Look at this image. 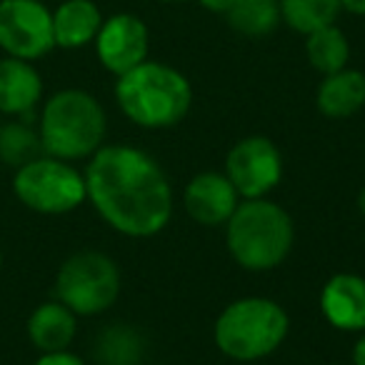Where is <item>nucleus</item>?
<instances>
[{"mask_svg":"<svg viewBox=\"0 0 365 365\" xmlns=\"http://www.w3.org/2000/svg\"><path fill=\"white\" fill-rule=\"evenodd\" d=\"M88 200L128 238H150L173 215V190L155 158L135 145H103L86 168Z\"/></svg>","mask_w":365,"mask_h":365,"instance_id":"obj_1","label":"nucleus"},{"mask_svg":"<svg viewBox=\"0 0 365 365\" xmlns=\"http://www.w3.org/2000/svg\"><path fill=\"white\" fill-rule=\"evenodd\" d=\"M115 101L128 120L148 130H163L178 125L188 115L193 88L175 68L143 61L133 71L118 76Z\"/></svg>","mask_w":365,"mask_h":365,"instance_id":"obj_2","label":"nucleus"},{"mask_svg":"<svg viewBox=\"0 0 365 365\" xmlns=\"http://www.w3.org/2000/svg\"><path fill=\"white\" fill-rule=\"evenodd\" d=\"M108 118L96 96L81 88H66L48 98L41 110L38 133L43 153L61 160H86L103 148Z\"/></svg>","mask_w":365,"mask_h":365,"instance_id":"obj_3","label":"nucleus"},{"mask_svg":"<svg viewBox=\"0 0 365 365\" xmlns=\"http://www.w3.org/2000/svg\"><path fill=\"white\" fill-rule=\"evenodd\" d=\"M225 225V240L233 260L253 273L278 268L293 248V218L268 198L240 200Z\"/></svg>","mask_w":365,"mask_h":365,"instance_id":"obj_4","label":"nucleus"},{"mask_svg":"<svg viewBox=\"0 0 365 365\" xmlns=\"http://www.w3.org/2000/svg\"><path fill=\"white\" fill-rule=\"evenodd\" d=\"M290 320L283 305L270 298H240L225 305L213 328V340L223 355L238 363L268 358L288 338Z\"/></svg>","mask_w":365,"mask_h":365,"instance_id":"obj_5","label":"nucleus"},{"mask_svg":"<svg viewBox=\"0 0 365 365\" xmlns=\"http://www.w3.org/2000/svg\"><path fill=\"white\" fill-rule=\"evenodd\" d=\"M13 193L28 210L41 215H66L88 200L86 175L68 160L41 155L18 168Z\"/></svg>","mask_w":365,"mask_h":365,"instance_id":"obj_6","label":"nucleus"},{"mask_svg":"<svg viewBox=\"0 0 365 365\" xmlns=\"http://www.w3.org/2000/svg\"><path fill=\"white\" fill-rule=\"evenodd\" d=\"M120 295V270L110 255L101 250H78L56 275V300L78 318L101 315Z\"/></svg>","mask_w":365,"mask_h":365,"instance_id":"obj_7","label":"nucleus"},{"mask_svg":"<svg viewBox=\"0 0 365 365\" xmlns=\"http://www.w3.org/2000/svg\"><path fill=\"white\" fill-rule=\"evenodd\" d=\"M0 48L11 58L41 61L56 48L53 13L41 0H0Z\"/></svg>","mask_w":365,"mask_h":365,"instance_id":"obj_8","label":"nucleus"},{"mask_svg":"<svg viewBox=\"0 0 365 365\" xmlns=\"http://www.w3.org/2000/svg\"><path fill=\"white\" fill-rule=\"evenodd\" d=\"M225 175L238 190L240 200L268 198L270 190L283 180V155L270 138H243L225 158Z\"/></svg>","mask_w":365,"mask_h":365,"instance_id":"obj_9","label":"nucleus"},{"mask_svg":"<svg viewBox=\"0 0 365 365\" xmlns=\"http://www.w3.org/2000/svg\"><path fill=\"white\" fill-rule=\"evenodd\" d=\"M93 43H96L101 66L113 76H123V73L140 66L143 61H148L150 33H148V26L138 16L115 13L108 21H103Z\"/></svg>","mask_w":365,"mask_h":365,"instance_id":"obj_10","label":"nucleus"},{"mask_svg":"<svg viewBox=\"0 0 365 365\" xmlns=\"http://www.w3.org/2000/svg\"><path fill=\"white\" fill-rule=\"evenodd\" d=\"M240 203L238 190L225 173H200L188 182L182 205L200 225H225Z\"/></svg>","mask_w":365,"mask_h":365,"instance_id":"obj_11","label":"nucleus"},{"mask_svg":"<svg viewBox=\"0 0 365 365\" xmlns=\"http://www.w3.org/2000/svg\"><path fill=\"white\" fill-rule=\"evenodd\" d=\"M320 310L338 330H365V278L338 273L320 290Z\"/></svg>","mask_w":365,"mask_h":365,"instance_id":"obj_12","label":"nucleus"},{"mask_svg":"<svg viewBox=\"0 0 365 365\" xmlns=\"http://www.w3.org/2000/svg\"><path fill=\"white\" fill-rule=\"evenodd\" d=\"M43 98V78L31 61L0 58V113L8 118H28Z\"/></svg>","mask_w":365,"mask_h":365,"instance_id":"obj_13","label":"nucleus"},{"mask_svg":"<svg viewBox=\"0 0 365 365\" xmlns=\"http://www.w3.org/2000/svg\"><path fill=\"white\" fill-rule=\"evenodd\" d=\"M103 26V13L93 0H63L53 11V38L56 48L76 51L96 41Z\"/></svg>","mask_w":365,"mask_h":365,"instance_id":"obj_14","label":"nucleus"},{"mask_svg":"<svg viewBox=\"0 0 365 365\" xmlns=\"http://www.w3.org/2000/svg\"><path fill=\"white\" fill-rule=\"evenodd\" d=\"M78 333V315L61 300L41 303L28 318V338L41 353L68 350Z\"/></svg>","mask_w":365,"mask_h":365,"instance_id":"obj_15","label":"nucleus"},{"mask_svg":"<svg viewBox=\"0 0 365 365\" xmlns=\"http://www.w3.org/2000/svg\"><path fill=\"white\" fill-rule=\"evenodd\" d=\"M315 106L325 118H333V120L355 115L365 106V76L353 68L323 76Z\"/></svg>","mask_w":365,"mask_h":365,"instance_id":"obj_16","label":"nucleus"},{"mask_svg":"<svg viewBox=\"0 0 365 365\" xmlns=\"http://www.w3.org/2000/svg\"><path fill=\"white\" fill-rule=\"evenodd\" d=\"M225 18L228 26L243 38H265L283 21L280 0H235Z\"/></svg>","mask_w":365,"mask_h":365,"instance_id":"obj_17","label":"nucleus"},{"mask_svg":"<svg viewBox=\"0 0 365 365\" xmlns=\"http://www.w3.org/2000/svg\"><path fill=\"white\" fill-rule=\"evenodd\" d=\"M305 56H308L310 66L323 76L338 73L343 68H348L350 58V43L345 38V33L338 26H325L318 31L305 36Z\"/></svg>","mask_w":365,"mask_h":365,"instance_id":"obj_18","label":"nucleus"},{"mask_svg":"<svg viewBox=\"0 0 365 365\" xmlns=\"http://www.w3.org/2000/svg\"><path fill=\"white\" fill-rule=\"evenodd\" d=\"M41 155H46L41 133L33 125H28L23 118H11L0 125V163L3 165L18 170Z\"/></svg>","mask_w":365,"mask_h":365,"instance_id":"obj_19","label":"nucleus"},{"mask_svg":"<svg viewBox=\"0 0 365 365\" xmlns=\"http://www.w3.org/2000/svg\"><path fill=\"white\" fill-rule=\"evenodd\" d=\"M101 365H138L143 360V338L130 325L115 323L101 333L96 343Z\"/></svg>","mask_w":365,"mask_h":365,"instance_id":"obj_20","label":"nucleus"},{"mask_svg":"<svg viewBox=\"0 0 365 365\" xmlns=\"http://www.w3.org/2000/svg\"><path fill=\"white\" fill-rule=\"evenodd\" d=\"M340 11V0H280V16L300 36L333 26Z\"/></svg>","mask_w":365,"mask_h":365,"instance_id":"obj_21","label":"nucleus"},{"mask_svg":"<svg viewBox=\"0 0 365 365\" xmlns=\"http://www.w3.org/2000/svg\"><path fill=\"white\" fill-rule=\"evenodd\" d=\"M33 365H86V363L76 353H71V350H53V353H41V358Z\"/></svg>","mask_w":365,"mask_h":365,"instance_id":"obj_22","label":"nucleus"},{"mask_svg":"<svg viewBox=\"0 0 365 365\" xmlns=\"http://www.w3.org/2000/svg\"><path fill=\"white\" fill-rule=\"evenodd\" d=\"M200 6L205 8V11H210V13H228L230 11V6H233L235 0H198Z\"/></svg>","mask_w":365,"mask_h":365,"instance_id":"obj_23","label":"nucleus"},{"mask_svg":"<svg viewBox=\"0 0 365 365\" xmlns=\"http://www.w3.org/2000/svg\"><path fill=\"white\" fill-rule=\"evenodd\" d=\"M340 8L353 16H365V0H340Z\"/></svg>","mask_w":365,"mask_h":365,"instance_id":"obj_24","label":"nucleus"},{"mask_svg":"<svg viewBox=\"0 0 365 365\" xmlns=\"http://www.w3.org/2000/svg\"><path fill=\"white\" fill-rule=\"evenodd\" d=\"M353 363L365 365V333L360 335L358 343H355V348H353Z\"/></svg>","mask_w":365,"mask_h":365,"instance_id":"obj_25","label":"nucleus"},{"mask_svg":"<svg viewBox=\"0 0 365 365\" xmlns=\"http://www.w3.org/2000/svg\"><path fill=\"white\" fill-rule=\"evenodd\" d=\"M358 208H360V213L365 215V185L360 188V193H358Z\"/></svg>","mask_w":365,"mask_h":365,"instance_id":"obj_26","label":"nucleus"},{"mask_svg":"<svg viewBox=\"0 0 365 365\" xmlns=\"http://www.w3.org/2000/svg\"><path fill=\"white\" fill-rule=\"evenodd\" d=\"M160 3H182V0H160Z\"/></svg>","mask_w":365,"mask_h":365,"instance_id":"obj_27","label":"nucleus"},{"mask_svg":"<svg viewBox=\"0 0 365 365\" xmlns=\"http://www.w3.org/2000/svg\"><path fill=\"white\" fill-rule=\"evenodd\" d=\"M0 265H3V250H0Z\"/></svg>","mask_w":365,"mask_h":365,"instance_id":"obj_28","label":"nucleus"}]
</instances>
